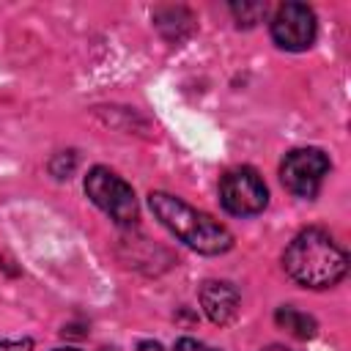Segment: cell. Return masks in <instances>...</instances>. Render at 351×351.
Masks as SVG:
<instances>
[{
	"mask_svg": "<svg viewBox=\"0 0 351 351\" xmlns=\"http://www.w3.org/2000/svg\"><path fill=\"white\" fill-rule=\"evenodd\" d=\"M285 274L304 288H332L348 271L346 250L321 228H307L282 252Z\"/></svg>",
	"mask_w": 351,
	"mask_h": 351,
	"instance_id": "1",
	"label": "cell"
},
{
	"mask_svg": "<svg viewBox=\"0 0 351 351\" xmlns=\"http://www.w3.org/2000/svg\"><path fill=\"white\" fill-rule=\"evenodd\" d=\"M148 206H151L154 217L178 241H184L195 252L222 255V252H228L233 247V236L222 222H217L206 211H197L195 206L184 203L181 197H176L170 192H151L148 195Z\"/></svg>",
	"mask_w": 351,
	"mask_h": 351,
	"instance_id": "2",
	"label": "cell"
},
{
	"mask_svg": "<svg viewBox=\"0 0 351 351\" xmlns=\"http://www.w3.org/2000/svg\"><path fill=\"white\" fill-rule=\"evenodd\" d=\"M85 195L99 206L115 225H134L137 219V197L132 184H126L110 167H90L85 176Z\"/></svg>",
	"mask_w": 351,
	"mask_h": 351,
	"instance_id": "3",
	"label": "cell"
},
{
	"mask_svg": "<svg viewBox=\"0 0 351 351\" xmlns=\"http://www.w3.org/2000/svg\"><path fill=\"white\" fill-rule=\"evenodd\" d=\"M329 167V156L321 148H293L280 165V181L291 195L310 200L318 195Z\"/></svg>",
	"mask_w": 351,
	"mask_h": 351,
	"instance_id": "4",
	"label": "cell"
},
{
	"mask_svg": "<svg viewBox=\"0 0 351 351\" xmlns=\"http://www.w3.org/2000/svg\"><path fill=\"white\" fill-rule=\"evenodd\" d=\"M219 203L233 217H255L269 203V189L258 170L233 167L219 181Z\"/></svg>",
	"mask_w": 351,
	"mask_h": 351,
	"instance_id": "5",
	"label": "cell"
},
{
	"mask_svg": "<svg viewBox=\"0 0 351 351\" xmlns=\"http://www.w3.org/2000/svg\"><path fill=\"white\" fill-rule=\"evenodd\" d=\"M315 14L304 3H282L271 16V38L280 49L304 52L315 41Z\"/></svg>",
	"mask_w": 351,
	"mask_h": 351,
	"instance_id": "6",
	"label": "cell"
},
{
	"mask_svg": "<svg viewBox=\"0 0 351 351\" xmlns=\"http://www.w3.org/2000/svg\"><path fill=\"white\" fill-rule=\"evenodd\" d=\"M200 307H203V313H206L214 324L225 326V324H230V321L236 318V313H239V307H241V293H239V288H236L233 282L208 280V282H203V288H200Z\"/></svg>",
	"mask_w": 351,
	"mask_h": 351,
	"instance_id": "7",
	"label": "cell"
},
{
	"mask_svg": "<svg viewBox=\"0 0 351 351\" xmlns=\"http://www.w3.org/2000/svg\"><path fill=\"white\" fill-rule=\"evenodd\" d=\"M274 321H277L280 329H285L288 335H293V337H299V340H310V337L315 335V329H318V324H315L313 315H307V313H302V310H296V307H291V304L277 307Z\"/></svg>",
	"mask_w": 351,
	"mask_h": 351,
	"instance_id": "8",
	"label": "cell"
},
{
	"mask_svg": "<svg viewBox=\"0 0 351 351\" xmlns=\"http://www.w3.org/2000/svg\"><path fill=\"white\" fill-rule=\"evenodd\" d=\"M230 14L236 16V25L241 27H252L255 22H261V16H266V3H250V0H241V3H230Z\"/></svg>",
	"mask_w": 351,
	"mask_h": 351,
	"instance_id": "9",
	"label": "cell"
},
{
	"mask_svg": "<svg viewBox=\"0 0 351 351\" xmlns=\"http://www.w3.org/2000/svg\"><path fill=\"white\" fill-rule=\"evenodd\" d=\"M74 165H77V156H74L71 151H63V154H58V156L49 162V170H55V173H52L55 178H69L71 170H74Z\"/></svg>",
	"mask_w": 351,
	"mask_h": 351,
	"instance_id": "10",
	"label": "cell"
},
{
	"mask_svg": "<svg viewBox=\"0 0 351 351\" xmlns=\"http://www.w3.org/2000/svg\"><path fill=\"white\" fill-rule=\"evenodd\" d=\"M176 351H219V348H211V346H206V343H200L195 337H178L176 340Z\"/></svg>",
	"mask_w": 351,
	"mask_h": 351,
	"instance_id": "11",
	"label": "cell"
},
{
	"mask_svg": "<svg viewBox=\"0 0 351 351\" xmlns=\"http://www.w3.org/2000/svg\"><path fill=\"white\" fill-rule=\"evenodd\" d=\"M33 340L30 337H19V340H0V351H30Z\"/></svg>",
	"mask_w": 351,
	"mask_h": 351,
	"instance_id": "12",
	"label": "cell"
},
{
	"mask_svg": "<svg viewBox=\"0 0 351 351\" xmlns=\"http://www.w3.org/2000/svg\"><path fill=\"white\" fill-rule=\"evenodd\" d=\"M137 351H165V348H162L156 340H143V343L137 346Z\"/></svg>",
	"mask_w": 351,
	"mask_h": 351,
	"instance_id": "13",
	"label": "cell"
},
{
	"mask_svg": "<svg viewBox=\"0 0 351 351\" xmlns=\"http://www.w3.org/2000/svg\"><path fill=\"white\" fill-rule=\"evenodd\" d=\"M261 351H291V348H285V346H277V343H274V346H266V348H261Z\"/></svg>",
	"mask_w": 351,
	"mask_h": 351,
	"instance_id": "14",
	"label": "cell"
},
{
	"mask_svg": "<svg viewBox=\"0 0 351 351\" xmlns=\"http://www.w3.org/2000/svg\"><path fill=\"white\" fill-rule=\"evenodd\" d=\"M55 351H77V348H55Z\"/></svg>",
	"mask_w": 351,
	"mask_h": 351,
	"instance_id": "15",
	"label": "cell"
}]
</instances>
